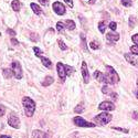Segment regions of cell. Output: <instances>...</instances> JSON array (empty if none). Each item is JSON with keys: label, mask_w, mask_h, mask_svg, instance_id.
I'll list each match as a JSON object with an SVG mask.
<instances>
[{"label": "cell", "mask_w": 138, "mask_h": 138, "mask_svg": "<svg viewBox=\"0 0 138 138\" xmlns=\"http://www.w3.org/2000/svg\"><path fill=\"white\" fill-rule=\"evenodd\" d=\"M104 75H105V84H116L119 82L117 72L109 65L106 66V73Z\"/></svg>", "instance_id": "1"}, {"label": "cell", "mask_w": 138, "mask_h": 138, "mask_svg": "<svg viewBox=\"0 0 138 138\" xmlns=\"http://www.w3.org/2000/svg\"><path fill=\"white\" fill-rule=\"evenodd\" d=\"M22 104H23V108H24V112H25V115L28 117H31V116L34 114V111H35V103L33 99H31L30 97L25 96L23 97L22 99Z\"/></svg>", "instance_id": "2"}, {"label": "cell", "mask_w": 138, "mask_h": 138, "mask_svg": "<svg viewBox=\"0 0 138 138\" xmlns=\"http://www.w3.org/2000/svg\"><path fill=\"white\" fill-rule=\"evenodd\" d=\"M112 118H113L112 114H109V113H107V112L103 111V113L102 114H98L97 116H95L94 122L99 124V125H107V124L112 120Z\"/></svg>", "instance_id": "3"}, {"label": "cell", "mask_w": 138, "mask_h": 138, "mask_svg": "<svg viewBox=\"0 0 138 138\" xmlns=\"http://www.w3.org/2000/svg\"><path fill=\"white\" fill-rule=\"evenodd\" d=\"M11 71H12V73H13V75H15L16 78H18V80L22 78V76H23L22 69H21V65L18 61H13L12 63H11Z\"/></svg>", "instance_id": "4"}, {"label": "cell", "mask_w": 138, "mask_h": 138, "mask_svg": "<svg viewBox=\"0 0 138 138\" xmlns=\"http://www.w3.org/2000/svg\"><path fill=\"white\" fill-rule=\"evenodd\" d=\"M73 122L76 126H80V127H95L94 123H90L87 120H85L84 118L80 117V116H76V117L73 118Z\"/></svg>", "instance_id": "5"}, {"label": "cell", "mask_w": 138, "mask_h": 138, "mask_svg": "<svg viewBox=\"0 0 138 138\" xmlns=\"http://www.w3.org/2000/svg\"><path fill=\"white\" fill-rule=\"evenodd\" d=\"M52 8H53L54 12L56 13V15L59 16H63L64 13H65V7L63 6V3H61V2L59 1H55L53 4H52Z\"/></svg>", "instance_id": "6"}, {"label": "cell", "mask_w": 138, "mask_h": 138, "mask_svg": "<svg viewBox=\"0 0 138 138\" xmlns=\"http://www.w3.org/2000/svg\"><path fill=\"white\" fill-rule=\"evenodd\" d=\"M8 124L11 126V127L16 128V129L20 128V119H19L18 116L15 115V114H11V115L9 116V118H8Z\"/></svg>", "instance_id": "7"}, {"label": "cell", "mask_w": 138, "mask_h": 138, "mask_svg": "<svg viewBox=\"0 0 138 138\" xmlns=\"http://www.w3.org/2000/svg\"><path fill=\"white\" fill-rule=\"evenodd\" d=\"M56 69H58V74H59V76H60V78L64 82V81H65V78H66L65 65H63L61 62H59V63L56 64Z\"/></svg>", "instance_id": "8"}, {"label": "cell", "mask_w": 138, "mask_h": 138, "mask_svg": "<svg viewBox=\"0 0 138 138\" xmlns=\"http://www.w3.org/2000/svg\"><path fill=\"white\" fill-rule=\"evenodd\" d=\"M98 109H101V111H114L115 109V105H114L112 102H108V101H105L103 102V103L99 104L98 106Z\"/></svg>", "instance_id": "9"}, {"label": "cell", "mask_w": 138, "mask_h": 138, "mask_svg": "<svg viewBox=\"0 0 138 138\" xmlns=\"http://www.w3.org/2000/svg\"><path fill=\"white\" fill-rule=\"evenodd\" d=\"M82 75L83 78H84V82L85 83H89L90 82V74H89V70H87V65L85 62L82 63Z\"/></svg>", "instance_id": "10"}, {"label": "cell", "mask_w": 138, "mask_h": 138, "mask_svg": "<svg viewBox=\"0 0 138 138\" xmlns=\"http://www.w3.org/2000/svg\"><path fill=\"white\" fill-rule=\"evenodd\" d=\"M106 39L108 40V41H112V42H116L119 40V34L116 32H108L107 34H106Z\"/></svg>", "instance_id": "11"}, {"label": "cell", "mask_w": 138, "mask_h": 138, "mask_svg": "<svg viewBox=\"0 0 138 138\" xmlns=\"http://www.w3.org/2000/svg\"><path fill=\"white\" fill-rule=\"evenodd\" d=\"M125 59H126V61H127V62H129L130 64H133V65H135V66H137V65H138L137 60L134 58V56L132 55V54L126 53V54H125Z\"/></svg>", "instance_id": "12"}, {"label": "cell", "mask_w": 138, "mask_h": 138, "mask_svg": "<svg viewBox=\"0 0 138 138\" xmlns=\"http://www.w3.org/2000/svg\"><path fill=\"white\" fill-rule=\"evenodd\" d=\"M94 77L96 78L98 82H103L105 83V75L103 74V73L101 72V71H96V72L94 73Z\"/></svg>", "instance_id": "13"}, {"label": "cell", "mask_w": 138, "mask_h": 138, "mask_svg": "<svg viewBox=\"0 0 138 138\" xmlns=\"http://www.w3.org/2000/svg\"><path fill=\"white\" fill-rule=\"evenodd\" d=\"M81 46L85 52H87V46H86V38L84 33H81Z\"/></svg>", "instance_id": "14"}, {"label": "cell", "mask_w": 138, "mask_h": 138, "mask_svg": "<svg viewBox=\"0 0 138 138\" xmlns=\"http://www.w3.org/2000/svg\"><path fill=\"white\" fill-rule=\"evenodd\" d=\"M31 9H32V11L35 15H41L42 13V9L40 8L37 3H31Z\"/></svg>", "instance_id": "15"}, {"label": "cell", "mask_w": 138, "mask_h": 138, "mask_svg": "<svg viewBox=\"0 0 138 138\" xmlns=\"http://www.w3.org/2000/svg\"><path fill=\"white\" fill-rule=\"evenodd\" d=\"M11 7H12V9L15 11H19L21 8V3L19 0H13L12 2H11Z\"/></svg>", "instance_id": "16"}, {"label": "cell", "mask_w": 138, "mask_h": 138, "mask_svg": "<svg viewBox=\"0 0 138 138\" xmlns=\"http://www.w3.org/2000/svg\"><path fill=\"white\" fill-rule=\"evenodd\" d=\"M136 23H137L136 17H135V16H130V17H129V20H128V24H129L130 29H133V28L136 25Z\"/></svg>", "instance_id": "17"}, {"label": "cell", "mask_w": 138, "mask_h": 138, "mask_svg": "<svg viewBox=\"0 0 138 138\" xmlns=\"http://www.w3.org/2000/svg\"><path fill=\"white\" fill-rule=\"evenodd\" d=\"M65 27L69 30H74L75 29V22L72 20H66L65 21Z\"/></svg>", "instance_id": "18"}, {"label": "cell", "mask_w": 138, "mask_h": 138, "mask_svg": "<svg viewBox=\"0 0 138 138\" xmlns=\"http://www.w3.org/2000/svg\"><path fill=\"white\" fill-rule=\"evenodd\" d=\"M40 59H41V62L43 63V65L46 66V68H51L52 63H51V61H50L49 59L44 58V56H40Z\"/></svg>", "instance_id": "19"}, {"label": "cell", "mask_w": 138, "mask_h": 138, "mask_svg": "<svg viewBox=\"0 0 138 138\" xmlns=\"http://www.w3.org/2000/svg\"><path fill=\"white\" fill-rule=\"evenodd\" d=\"M53 77L52 76H46V80L43 81V82H42V85H43V86H49L50 84H52V83H53Z\"/></svg>", "instance_id": "20"}, {"label": "cell", "mask_w": 138, "mask_h": 138, "mask_svg": "<svg viewBox=\"0 0 138 138\" xmlns=\"http://www.w3.org/2000/svg\"><path fill=\"white\" fill-rule=\"evenodd\" d=\"M12 75H13V73L11 70H9V69H4L3 70V76L6 78H10Z\"/></svg>", "instance_id": "21"}, {"label": "cell", "mask_w": 138, "mask_h": 138, "mask_svg": "<svg viewBox=\"0 0 138 138\" xmlns=\"http://www.w3.org/2000/svg\"><path fill=\"white\" fill-rule=\"evenodd\" d=\"M65 71H66V75L68 76H70L71 74H73L74 73V68H72V66H69V65H65Z\"/></svg>", "instance_id": "22"}, {"label": "cell", "mask_w": 138, "mask_h": 138, "mask_svg": "<svg viewBox=\"0 0 138 138\" xmlns=\"http://www.w3.org/2000/svg\"><path fill=\"white\" fill-rule=\"evenodd\" d=\"M65 25H64L63 24V22H58V23H56V30H58L59 31V32H63V31H64V29H65Z\"/></svg>", "instance_id": "23"}, {"label": "cell", "mask_w": 138, "mask_h": 138, "mask_svg": "<svg viewBox=\"0 0 138 138\" xmlns=\"http://www.w3.org/2000/svg\"><path fill=\"white\" fill-rule=\"evenodd\" d=\"M83 111H84V106H83V104H78L76 107L74 108V112H75L76 114H81Z\"/></svg>", "instance_id": "24"}, {"label": "cell", "mask_w": 138, "mask_h": 138, "mask_svg": "<svg viewBox=\"0 0 138 138\" xmlns=\"http://www.w3.org/2000/svg\"><path fill=\"white\" fill-rule=\"evenodd\" d=\"M42 136H43V134H42V132H40V130H34V132L32 133L33 138H41Z\"/></svg>", "instance_id": "25"}, {"label": "cell", "mask_w": 138, "mask_h": 138, "mask_svg": "<svg viewBox=\"0 0 138 138\" xmlns=\"http://www.w3.org/2000/svg\"><path fill=\"white\" fill-rule=\"evenodd\" d=\"M90 46H91V49H93V50H98L99 49V44L97 43L96 41H92L91 43H90Z\"/></svg>", "instance_id": "26"}, {"label": "cell", "mask_w": 138, "mask_h": 138, "mask_svg": "<svg viewBox=\"0 0 138 138\" xmlns=\"http://www.w3.org/2000/svg\"><path fill=\"white\" fill-rule=\"evenodd\" d=\"M105 29H106L105 23H104V22H99L98 23V30L101 31L102 33H104V32H105Z\"/></svg>", "instance_id": "27"}, {"label": "cell", "mask_w": 138, "mask_h": 138, "mask_svg": "<svg viewBox=\"0 0 138 138\" xmlns=\"http://www.w3.org/2000/svg\"><path fill=\"white\" fill-rule=\"evenodd\" d=\"M58 43H59V46H60V49L62 50V51H65V50L68 49V46H66L65 44H64V42L62 41V40H59Z\"/></svg>", "instance_id": "28"}, {"label": "cell", "mask_w": 138, "mask_h": 138, "mask_svg": "<svg viewBox=\"0 0 138 138\" xmlns=\"http://www.w3.org/2000/svg\"><path fill=\"white\" fill-rule=\"evenodd\" d=\"M33 51H34L35 55H37V56H39V58L42 55V53H43V52H42L41 50H40L39 47H37V46H34V47H33Z\"/></svg>", "instance_id": "29"}, {"label": "cell", "mask_w": 138, "mask_h": 138, "mask_svg": "<svg viewBox=\"0 0 138 138\" xmlns=\"http://www.w3.org/2000/svg\"><path fill=\"white\" fill-rule=\"evenodd\" d=\"M109 29L111 30H113V31H115L116 29H117V24H116V22H114V21H112L111 23H109Z\"/></svg>", "instance_id": "30"}, {"label": "cell", "mask_w": 138, "mask_h": 138, "mask_svg": "<svg viewBox=\"0 0 138 138\" xmlns=\"http://www.w3.org/2000/svg\"><path fill=\"white\" fill-rule=\"evenodd\" d=\"M122 4L125 7H130L132 6V0H122Z\"/></svg>", "instance_id": "31"}, {"label": "cell", "mask_w": 138, "mask_h": 138, "mask_svg": "<svg viewBox=\"0 0 138 138\" xmlns=\"http://www.w3.org/2000/svg\"><path fill=\"white\" fill-rule=\"evenodd\" d=\"M113 129L118 130V132H122V133H125V134L129 133V130H128V129H125V128H120V127H113Z\"/></svg>", "instance_id": "32"}, {"label": "cell", "mask_w": 138, "mask_h": 138, "mask_svg": "<svg viewBox=\"0 0 138 138\" xmlns=\"http://www.w3.org/2000/svg\"><path fill=\"white\" fill-rule=\"evenodd\" d=\"M4 113H6V107H4L3 105H1V104H0V117H1V116H3Z\"/></svg>", "instance_id": "33"}, {"label": "cell", "mask_w": 138, "mask_h": 138, "mask_svg": "<svg viewBox=\"0 0 138 138\" xmlns=\"http://www.w3.org/2000/svg\"><path fill=\"white\" fill-rule=\"evenodd\" d=\"M130 51H132L134 54H137V55H138V46H132V47H130Z\"/></svg>", "instance_id": "34"}, {"label": "cell", "mask_w": 138, "mask_h": 138, "mask_svg": "<svg viewBox=\"0 0 138 138\" xmlns=\"http://www.w3.org/2000/svg\"><path fill=\"white\" fill-rule=\"evenodd\" d=\"M132 40H133V42H134V43L136 44V46H138V34H135V35H133Z\"/></svg>", "instance_id": "35"}, {"label": "cell", "mask_w": 138, "mask_h": 138, "mask_svg": "<svg viewBox=\"0 0 138 138\" xmlns=\"http://www.w3.org/2000/svg\"><path fill=\"white\" fill-rule=\"evenodd\" d=\"M64 1H65V3H68L70 8H73V0H64Z\"/></svg>", "instance_id": "36"}, {"label": "cell", "mask_w": 138, "mask_h": 138, "mask_svg": "<svg viewBox=\"0 0 138 138\" xmlns=\"http://www.w3.org/2000/svg\"><path fill=\"white\" fill-rule=\"evenodd\" d=\"M102 92H103L104 94H107V93H108V87L106 86V85H104L103 89H102Z\"/></svg>", "instance_id": "37"}, {"label": "cell", "mask_w": 138, "mask_h": 138, "mask_svg": "<svg viewBox=\"0 0 138 138\" xmlns=\"http://www.w3.org/2000/svg\"><path fill=\"white\" fill-rule=\"evenodd\" d=\"M132 116H133V118H134V119L138 120V113H137V112H133Z\"/></svg>", "instance_id": "38"}, {"label": "cell", "mask_w": 138, "mask_h": 138, "mask_svg": "<svg viewBox=\"0 0 138 138\" xmlns=\"http://www.w3.org/2000/svg\"><path fill=\"white\" fill-rule=\"evenodd\" d=\"M7 32H8L9 34L11 35V37H13V35H16V32H15V31H13V30H11V29H8V30H7Z\"/></svg>", "instance_id": "39"}, {"label": "cell", "mask_w": 138, "mask_h": 138, "mask_svg": "<svg viewBox=\"0 0 138 138\" xmlns=\"http://www.w3.org/2000/svg\"><path fill=\"white\" fill-rule=\"evenodd\" d=\"M11 43H12L13 46H18V44H19V42L17 41L16 39H13V38H11Z\"/></svg>", "instance_id": "40"}, {"label": "cell", "mask_w": 138, "mask_h": 138, "mask_svg": "<svg viewBox=\"0 0 138 138\" xmlns=\"http://www.w3.org/2000/svg\"><path fill=\"white\" fill-rule=\"evenodd\" d=\"M39 2L41 4H43V6H46L47 2H49V0H39Z\"/></svg>", "instance_id": "41"}, {"label": "cell", "mask_w": 138, "mask_h": 138, "mask_svg": "<svg viewBox=\"0 0 138 138\" xmlns=\"http://www.w3.org/2000/svg\"><path fill=\"white\" fill-rule=\"evenodd\" d=\"M31 40H33V41H37L38 40V37L35 33H33V35H31Z\"/></svg>", "instance_id": "42"}, {"label": "cell", "mask_w": 138, "mask_h": 138, "mask_svg": "<svg viewBox=\"0 0 138 138\" xmlns=\"http://www.w3.org/2000/svg\"><path fill=\"white\" fill-rule=\"evenodd\" d=\"M43 138H51V136L47 133H46V134H43Z\"/></svg>", "instance_id": "43"}, {"label": "cell", "mask_w": 138, "mask_h": 138, "mask_svg": "<svg viewBox=\"0 0 138 138\" xmlns=\"http://www.w3.org/2000/svg\"><path fill=\"white\" fill-rule=\"evenodd\" d=\"M0 138H11L10 136H6V135H1V136H0Z\"/></svg>", "instance_id": "44"}, {"label": "cell", "mask_w": 138, "mask_h": 138, "mask_svg": "<svg viewBox=\"0 0 138 138\" xmlns=\"http://www.w3.org/2000/svg\"><path fill=\"white\" fill-rule=\"evenodd\" d=\"M95 1H96V0H90V3H91V4H93Z\"/></svg>", "instance_id": "45"}, {"label": "cell", "mask_w": 138, "mask_h": 138, "mask_svg": "<svg viewBox=\"0 0 138 138\" xmlns=\"http://www.w3.org/2000/svg\"><path fill=\"white\" fill-rule=\"evenodd\" d=\"M136 95H137V98H138V91H137V93H136Z\"/></svg>", "instance_id": "46"}, {"label": "cell", "mask_w": 138, "mask_h": 138, "mask_svg": "<svg viewBox=\"0 0 138 138\" xmlns=\"http://www.w3.org/2000/svg\"><path fill=\"white\" fill-rule=\"evenodd\" d=\"M137 85H138V78H137Z\"/></svg>", "instance_id": "47"}]
</instances>
